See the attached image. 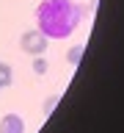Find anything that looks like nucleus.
<instances>
[{
	"instance_id": "nucleus-1",
	"label": "nucleus",
	"mask_w": 124,
	"mask_h": 133,
	"mask_svg": "<svg viewBox=\"0 0 124 133\" xmlns=\"http://www.w3.org/2000/svg\"><path fill=\"white\" fill-rule=\"evenodd\" d=\"M83 22V8L74 0H41L36 6V28L47 39H66Z\"/></svg>"
},
{
	"instance_id": "nucleus-2",
	"label": "nucleus",
	"mask_w": 124,
	"mask_h": 133,
	"mask_svg": "<svg viewBox=\"0 0 124 133\" xmlns=\"http://www.w3.org/2000/svg\"><path fill=\"white\" fill-rule=\"evenodd\" d=\"M47 36L36 28V31H25L22 36H19V47H22V53H28V56H41L44 50H47Z\"/></svg>"
},
{
	"instance_id": "nucleus-3",
	"label": "nucleus",
	"mask_w": 124,
	"mask_h": 133,
	"mask_svg": "<svg viewBox=\"0 0 124 133\" xmlns=\"http://www.w3.org/2000/svg\"><path fill=\"white\" fill-rule=\"evenodd\" d=\"M0 133H25V122L19 114H6L0 119Z\"/></svg>"
},
{
	"instance_id": "nucleus-4",
	"label": "nucleus",
	"mask_w": 124,
	"mask_h": 133,
	"mask_svg": "<svg viewBox=\"0 0 124 133\" xmlns=\"http://www.w3.org/2000/svg\"><path fill=\"white\" fill-rule=\"evenodd\" d=\"M80 58H83V44H74V47H69V53H66V61L72 66H80Z\"/></svg>"
},
{
	"instance_id": "nucleus-5",
	"label": "nucleus",
	"mask_w": 124,
	"mask_h": 133,
	"mask_svg": "<svg viewBox=\"0 0 124 133\" xmlns=\"http://www.w3.org/2000/svg\"><path fill=\"white\" fill-rule=\"evenodd\" d=\"M11 81H14V72H11V66L0 61V89H3V86H8Z\"/></svg>"
},
{
	"instance_id": "nucleus-6",
	"label": "nucleus",
	"mask_w": 124,
	"mask_h": 133,
	"mask_svg": "<svg viewBox=\"0 0 124 133\" xmlns=\"http://www.w3.org/2000/svg\"><path fill=\"white\" fill-rule=\"evenodd\" d=\"M47 61H44V58H41V56H36V61H33V72H36V75H44V72H47Z\"/></svg>"
},
{
	"instance_id": "nucleus-7",
	"label": "nucleus",
	"mask_w": 124,
	"mask_h": 133,
	"mask_svg": "<svg viewBox=\"0 0 124 133\" xmlns=\"http://www.w3.org/2000/svg\"><path fill=\"white\" fill-rule=\"evenodd\" d=\"M55 105H58V97H47V100H44V116L52 114V111H55Z\"/></svg>"
}]
</instances>
